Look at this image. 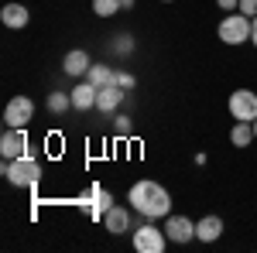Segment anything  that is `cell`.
Returning a JSON list of instances; mask_svg holds the SVG:
<instances>
[{
  "mask_svg": "<svg viewBox=\"0 0 257 253\" xmlns=\"http://www.w3.org/2000/svg\"><path fill=\"white\" fill-rule=\"evenodd\" d=\"M127 198H131V209L138 215H144V219H165V215H172V195H168V188L158 185L155 178L134 181L131 192H127Z\"/></svg>",
  "mask_w": 257,
  "mask_h": 253,
  "instance_id": "1",
  "label": "cell"
},
{
  "mask_svg": "<svg viewBox=\"0 0 257 253\" xmlns=\"http://www.w3.org/2000/svg\"><path fill=\"white\" fill-rule=\"evenodd\" d=\"M0 175L7 178L14 188H38V181H41V164H38V157L28 151V154L14 157V161H4Z\"/></svg>",
  "mask_w": 257,
  "mask_h": 253,
  "instance_id": "2",
  "label": "cell"
},
{
  "mask_svg": "<svg viewBox=\"0 0 257 253\" xmlns=\"http://www.w3.org/2000/svg\"><path fill=\"white\" fill-rule=\"evenodd\" d=\"M250 31H254V21L247 18V14H240V11L226 14L216 28V35H219L223 45H243V41H250Z\"/></svg>",
  "mask_w": 257,
  "mask_h": 253,
  "instance_id": "3",
  "label": "cell"
},
{
  "mask_svg": "<svg viewBox=\"0 0 257 253\" xmlns=\"http://www.w3.org/2000/svg\"><path fill=\"white\" fill-rule=\"evenodd\" d=\"M131 243H134V250H138V253H161V250H165V243H168V233H165V226H161V229L155 226V219H148V222L134 226Z\"/></svg>",
  "mask_w": 257,
  "mask_h": 253,
  "instance_id": "4",
  "label": "cell"
},
{
  "mask_svg": "<svg viewBox=\"0 0 257 253\" xmlns=\"http://www.w3.org/2000/svg\"><path fill=\"white\" fill-rule=\"evenodd\" d=\"M226 106H230V117L233 120H243V123H254L257 120V93H250V89L230 93Z\"/></svg>",
  "mask_w": 257,
  "mask_h": 253,
  "instance_id": "5",
  "label": "cell"
},
{
  "mask_svg": "<svg viewBox=\"0 0 257 253\" xmlns=\"http://www.w3.org/2000/svg\"><path fill=\"white\" fill-rule=\"evenodd\" d=\"M35 120V99L31 96H14L4 110V127H28Z\"/></svg>",
  "mask_w": 257,
  "mask_h": 253,
  "instance_id": "6",
  "label": "cell"
},
{
  "mask_svg": "<svg viewBox=\"0 0 257 253\" xmlns=\"http://www.w3.org/2000/svg\"><path fill=\"white\" fill-rule=\"evenodd\" d=\"M79 205L89 212V219H96V222H103V215H106V209L113 205V195L106 192L103 185H93L86 195H79Z\"/></svg>",
  "mask_w": 257,
  "mask_h": 253,
  "instance_id": "7",
  "label": "cell"
},
{
  "mask_svg": "<svg viewBox=\"0 0 257 253\" xmlns=\"http://www.w3.org/2000/svg\"><path fill=\"white\" fill-rule=\"evenodd\" d=\"M0 154H4V161H14V157L28 154V134H24V127H4V134H0Z\"/></svg>",
  "mask_w": 257,
  "mask_h": 253,
  "instance_id": "8",
  "label": "cell"
},
{
  "mask_svg": "<svg viewBox=\"0 0 257 253\" xmlns=\"http://www.w3.org/2000/svg\"><path fill=\"white\" fill-rule=\"evenodd\" d=\"M165 233H168V243H192L196 239V222L185 219V215H165Z\"/></svg>",
  "mask_w": 257,
  "mask_h": 253,
  "instance_id": "9",
  "label": "cell"
},
{
  "mask_svg": "<svg viewBox=\"0 0 257 253\" xmlns=\"http://www.w3.org/2000/svg\"><path fill=\"white\" fill-rule=\"evenodd\" d=\"M96 96H99V89L89 82V79L76 82V89H72V110H79V113H86V110H96Z\"/></svg>",
  "mask_w": 257,
  "mask_h": 253,
  "instance_id": "10",
  "label": "cell"
},
{
  "mask_svg": "<svg viewBox=\"0 0 257 253\" xmlns=\"http://www.w3.org/2000/svg\"><path fill=\"white\" fill-rule=\"evenodd\" d=\"M103 229L110 236H120V233H127V229H134V226H131V212H127L123 205H110L106 215H103Z\"/></svg>",
  "mask_w": 257,
  "mask_h": 253,
  "instance_id": "11",
  "label": "cell"
},
{
  "mask_svg": "<svg viewBox=\"0 0 257 253\" xmlns=\"http://www.w3.org/2000/svg\"><path fill=\"white\" fill-rule=\"evenodd\" d=\"M89 65H93L89 52H86V48H72V52L62 59V72H65V76H72V79H79V76L89 72Z\"/></svg>",
  "mask_w": 257,
  "mask_h": 253,
  "instance_id": "12",
  "label": "cell"
},
{
  "mask_svg": "<svg viewBox=\"0 0 257 253\" xmlns=\"http://www.w3.org/2000/svg\"><path fill=\"white\" fill-rule=\"evenodd\" d=\"M127 99V89H120L117 82H110V86H103L96 96V110L99 113H113V110H120V103Z\"/></svg>",
  "mask_w": 257,
  "mask_h": 253,
  "instance_id": "13",
  "label": "cell"
},
{
  "mask_svg": "<svg viewBox=\"0 0 257 253\" xmlns=\"http://www.w3.org/2000/svg\"><path fill=\"white\" fill-rule=\"evenodd\" d=\"M0 21H4L7 28L21 31V28H28V21H31V11H28L24 4H4V7H0Z\"/></svg>",
  "mask_w": 257,
  "mask_h": 253,
  "instance_id": "14",
  "label": "cell"
},
{
  "mask_svg": "<svg viewBox=\"0 0 257 253\" xmlns=\"http://www.w3.org/2000/svg\"><path fill=\"white\" fill-rule=\"evenodd\" d=\"M223 236V219L219 215H202L196 222V239L199 243H216Z\"/></svg>",
  "mask_w": 257,
  "mask_h": 253,
  "instance_id": "15",
  "label": "cell"
},
{
  "mask_svg": "<svg viewBox=\"0 0 257 253\" xmlns=\"http://www.w3.org/2000/svg\"><path fill=\"white\" fill-rule=\"evenodd\" d=\"M257 137H254V123H243V120H237L233 123V130H230V144L233 147H250Z\"/></svg>",
  "mask_w": 257,
  "mask_h": 253,
  "instance_id": "16",
  "label": "cell"
},
{
  "mask_svg": "<svg viewBox=\"0 0 257 253\" xmlns=\"http://www.w3.org/2000/svg\"><path fill=\"white\" fill-rule=\"evenodd\" d=\"M113 76H117V69H110V65H103V62H99V65L93 62V65H89V72H86V79H89L96 89L110 86V82H113Z\"/></svg>",
  "mask_w": 257,
  "mask_h": 253,
  "instance_id": "17",
  "label": "cell"
},
{
  "mask_svg": "<svg viewBox=\"0 0 257 253\" xmlns=\"http://www.w3.org/2000/svg\"><path fill=\"white\" fill-rule=\"evenodd\" d=\"M45 106H48L55 117H62V113H69V110H72V93H62V89H55V93H48Z\"/></svg>",
  "mask_w": 257,
  "mask_h": 253,
  "instance_id": "18",
  "label": "cell"
},
{
  "mask_svg": "<svg viewBox=\"0 0 257 253\" xmlns=\"http://www.w3.org/2000/svg\"><path fill=\"white\" fill-rule=\"evenodd\" d=\"M117 11H123L120 0H93V14L96 18H113Z\"/></svg>",
  "mask_w": 257,
  "mask_h": 253,
  "instance_id": "19",
  "label": "cell"
},
{
  "mask_svg": "<svg viewBox=\"0 0 257 253\" xmlns=\"http://www.w3.org/2000/svg\"><path fill=\"white\" fill-rule=\"evenodd\" d=\"M113 82H117L120 89H127V93H131V89L138 86V79H134V72H127V69H117V76H113Z\"/></svg>",
  "mask_w": 257,
  "mask_h": 253,
  "instance_id": "20",
  "label": "cell"
},
{
  "mask_svg": "<svg viewBox=\"0 0 257 253\" xmlns=\"http://www.w3.org/2000/svg\"><path fill=\"white\" fill-rule=\"evenodd\" d=\"M113 130H117V137H127L131 130H134V120L120 113V117H113Z\"/></svg>",
  "mask_w": 257,
  "mask_h": 253,
  "instance_id": "21",
  "label": "cell"
},
{
  "mask_svg": "<svg viewBox=\"0 0 257 253\" xmlns=\"http://www.w3.org/2000/svg\"><path fill=\"white\" fill-rule=\"evenodd\" d=\"M113 48H117V55H127V52H134V38L131 35H113Z\"/></svg>",
  "mask_w": 257,
  "mask_h": 253,
  "instance_id": "22",
  "label": "cell"
},
{
  "mask_svg": "<svg viewBox=\"0 0 257 253\" xmlns=\"http://www.w3.org/2000/svg\"><path fill=\"white\" fill-rule=\"evenodd\" d=\"M237 11H240V14H247V18L254 21V18H257V0H240Z\"/></svg>",
  "mask_w": 257,
  "mask_h": 253,
  "instance_id": "23",
  "label": "cell"
},
{
  "mask_svg": "<svg viewBox=\"0 0 257 253\" xmlns=\"http://www.w3.org/2000/svg\"><path fill=\"white\" fill-rule=\"evenodd\" d=\"M216 7H219V11H237L240 0H216Z\"/></svg>",
  "mask_w": 257,
  "mask_h": 253,
  "instance_id": "24",
  "label": "cell"
},
{
  "mask_svg": "<svg viewBox=\"0 0 257 253\" xmlns=\"http://www.w3.org/2000/svg\"><path fill=\"white\" fill-rule=\"evenodd\" d=\"M134 4H138V0H120V7H123V11H134Z\"/></svg>",
  "mask_w": 257,
  "mask_h": 253,
  "instance_id": "25",
  "label": "cell"
},
{
  "mask_svg": "<svg viewBox=\"0 0 257 253\" xmlns=\"http://www.w3.org/2000/svg\"><path fill=\"white\" fill-rule=\"evenodd\" d=\"M250 45L257 48V18H254V31H250Z\"/></svg>",
  "mask_w": 257,
  "mask_h": 253,
  "instance_id": "26",
  "label": "cell"
},
{
  "mask_svg": "<svg viewBox=\"0 0 257 253\" xmlns=\"http://www.w3.org/2000/svg\"><path fill=\"white\" fill-rule=\"evenodd\" d=\"M254 137H257V120H254Z\"/></svg>",
  "mask_w": 257,
  "mask_h": 253,
  "instance_id": "27",
  "label": "cell"
},
{
  "mask_svg": "<svg viewBox=\"0 0 257 253\" xmlns=\"http://www.w3.org/2000/svg\"><path fill=\"white\" fill-rule=\"evenodd\" d=\"M161 4H172V0H161Z\"/></svg>",
  "mask_w": 257,
  "mask_h": 253,
  "instance_id": "28",
  "label": "cell"
}]
</instances>
